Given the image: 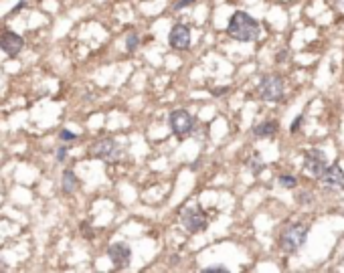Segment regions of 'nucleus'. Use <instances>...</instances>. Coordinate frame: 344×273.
<instances>
[{
    "instance_id": "4be33fe9",
    "label": "nucleus",
    "mask_w": 344,
    "mask_h": 273,
    "mask_svg": "<svg viewBox=\"0 0 344 273\" xmlns=\"http://www.w3.org/2000/svg\"><path fill=\"white\" fill-rule=\"evenodd\" d=\"M25 6H27V0H20V2H18V4L12 8V14H14V12H18V10H23Z\"/></svg>"
},
{
    "instance_id": "f03ea898",
    "label": "nucleus",
    "mask_w": 344,
    "mask_h": 273,
    "mask_svg": "<svg viewBox=\"0 0 344 273\" xmlns=\"http://www.w3.org/2000/svg\"><path fill=\"white\" fill-rule=\"evenodd\" d=\"M306 237H308V227L304 223H294L282 233L279 245H282L286 253H298L302 249V245L306 243Z\"/></svg>"
},
{
    "instance_id": "7ed1b4c3",
    "label": "nucleus",
    "mask_w": 344,
    "mask_h": 273,
    "mask_svg": "<svg viewBox=\"0 0 344 273\" xmlns=\"http://www.w3.org/2000/svg\"><path fill=\"white\" fill-rule=\"evenodd\" d=\"M284 79L279 75H263L259 83V93L267 101H282L284 99Z\"/></svg>"
},
{
    "instance_id": "f3484780",
    "label": "nucleus",
    "mask_w": 344,
    "mask_h": 273,
    "mask_svg": "<svg viewBox=\"0 0 344 273\" xmlns=\"http://www.w3.org/2000/svg\"><path fill=\"white\" fill-rule=\"evenodd\" d=\"M59 138H61L63 142H71V140L77 138V134H73V132H69V130H61V132H59Z\"/></svg>"
},
{
    "instance_id": "ddd939ff",
    "label": "nucleus",
    "mask_w": 344,
    "mask_h": 273,
    "mask_svg": "<svg viewBox=\"0 0 344 273\" xmlns=\"http://www.w3.org/2000/svg\"><path fill=\"white\" fill-rule=\"evenodd\" d=\"M63 191L65 193H75V188L79 186V180H77V176H75V172H71V170H65L63 172Z\"/></svg>"
},
{
    "instance_id": "0eeeda50",
    "label": "nucleus",
    "mask_w": 344,
    "mask_h": 273,
    "mask_svg": "<svg viewBox=\"0 0 344 273\" xmlns=\"http://www.w3.org/2000/svg\"><path fill=\"white\" fill-rule=\"evenodd\" d=\"M89 154L93 158H99V160H116L118 154H120V148L112 138H103V140H99L91 146Z\"/></svg>"
},
{
    "instance_id": "dca6fc26",
    "label": "nucleus",
    "mask_w": 344,
    "mask_h": 273,
    "mask_svg": "<svg viewBox=\"0 0 344 273\" xmlns=\"http://www.w3.org/2000/svg\"><path fill=\"white\" fill-rule=\"evenodd\" d=\"M279 184H282L284 188H294V186L298 184V180H296V176H290V174H282V176H279Z\"/></svg>"
},
{
    "instance_id": "423d86ee",
    "label": "nucleus",
    "mask_w": 344,
    "mask_h": 273,
    "mask_svg": "<svg viewBox=\"0 0 344 273\" xmlns=\"http://www.w3.org/2000/svg\"><path fill=\"white\" fill-rule=\"evenodd\" d=\"M180 219H182V225L190 231V233H197V231H203L207 227V217H205L201 206H188V208H184V213H182Z\"/></svg>"
},
{
    "instance_id": "f257e3e1",
    "label": "nucleus",
    "mask_w": 344,
    "mask_h": 273,
    "mask_svg": "<svg viewBox=\"0 0 344 273\" xmlns=\"http://www.w3.org/2000/svg\"><path fill=\"white\" fill-rule=\"evenodd\" d=\"M227 33L231 39L239 40V43H251L259 37L261 29H259V23L249 16L247 12L243 10H237L231 18H229V25H227Z\"/></svg>"
},
{
    "instance_id": "f8f14e48",
    "label": "nucleus",
    "mask_w": 344,
    "mask_h": 273,
    "mask_svg": "<svg viewBox=\"0 0 344 273\" xmlns=\"http://www.w3.org/2000/svg\"><path fill=\"white\" fill-rule=\"evenodd\" d=\"M255 136L257 138H271L275 132H277V123L275 121H263L259 125H255Z\"/></svg>"
},
{
    "instance_id": "9b49d317",
    "label": "nucleus",
    "mask_w": 344,
    "mask_h": 273,
    "mask_svg": "<svg viewBox=\"0 0 344 273\" xmlns=\"http://www.w3.org/2000/svg\"><path fill=\"white\" fill-rule=\"evenodd\" d=\"M107 255H110L112 263H114L118 269H122V267H126L128 263H130L132 251H130V247L124 245V243H114L110 249H107Z\"/></svg>"
},
{
    "instance_id": "b1692460",
    "label": "nucleus",
    "mask_w": 344,
    "mask_h": 273,
    "mask_svg": "<svg viewBox=\"0 0 344 273\" xmlns=\"http://www.w3.org/2000/svg\"><path fill=\"white\" fill-rule=\"evenodd\" d=\"M338 2H344V0H338Z\"/></svg>"
},
{
    "instance_id": "20e7f679",
    "label": "nucleus",
    "mask_w": 344,
    "mask_h": 273,
    "mask_svg": "<svg viewBox=\"0 0 344 273\" xmlns=\"http://www.w3.org/2000/svg\"><path fill=\"white\" fill-rule=\"evenodd\" d=\"M326 168H328V160H326V154L322 150L314 148V150L306 152V156H304V170H306V174L320 178L322 174H324Z\"/></svg>"
},
{
    "instance_id": "2eb2a0df",
    "label": "nucleus",
    "mask_w": 344,
    "mask_h": 273,
    "mask_svg": "<svg viewBox=\"0 0 344 273\" xmlns=\"http://www.w3.org/2000/svg\"><path fill=\"white\" fill-rule=\"evenodd\" d=\"M138 43H140L138 35H136V33H130V35H128V39H126V49H128V51H136Z\"/></svg>"
},
{
    "instance_id": "6ab92c4d",
    "label": "nucleus",
    "mask_w": 344,
    "mask_h": 273,
    "mask_svg": "<svg viewBox=\"0 0 344 273\" xmlns=\"http://www.w3.org/2000/svg\"><path fill=\"white\" fill-rule=\"evenodd\" d=\"M302 119H304L302 116H298V117H296V121L290 125V130H292V132H298V128H300V123H302Z\"/></svg>"
},
{
    "instance_id": "412c9836",
    "label": "nucleus",
    "mask_w": 344,
    "mask_h": 273,
    "mask_svg": "<svg viewBox=\"0 0 344 273\" xmlns=\"http://www.w3.org/2000/svg\"><path fill=\"white\" fill-rule=\"evenodd\" d=\"M65 156H67V148H59V150H57V160H59V162L65 160Z\"/></svg>"
},
{
    "instance_id": "9d476101",
    "label": "nucleus",
    "mask_w": 344,
    "mask_h": 273,
    "mask_svg": "<svg viewBox=\"0 0 344 273\" xmlns=\"http://www.w3.org/2000/svg\"><path fill=\"white\" fill-rule=\"evenodd\" d=\"M322 184H324L326 188H330V191H342L344 188V172L340 166H328L324 174L320 176Z\"/></svg>"
},
{
    "instance_id": "a211bd4d",
    "label": "nucleus",
    "mask_w": 344,
    "mask_h": 273,
    "mask_svg": "<svg viewBox=\"0 0 344 273\" xmlns=\"http://www.w3.org/2000/svg\"><path fill=\"white\" fill-rule=\"evenodd\" d=\"M195 0H178V2L174 4V10H180V8H186V6H190Z\"/></svg>"
},
{
    "instance_id": "5701e85b",
    "label": "nucleus",
    "mask_w": 344,
    "mask_h": 273,
    "mask_svg": "<svg viewBox=\"0 0 344 273\" xmlns=\"http://www.w3.org/2000/svg\"><path fill=\"white\" fill-rule=\"evenodd\" d=\"M308 200H312V195H306V193H304V195H302V202H308Z\"/></svg>"
},
{
    "instance_id": "1a4fd4ad",
    "label": "nucleus",
    "mask_w": 344,
    "mask_h": 273,
    "mask_svg": "<svg viewBox=\"0 0 344 273\" xmlns=\"http://www.w3.org/2000/svg\"><path fill=\"white\" fill-rule=\"evenodd\" d=\"M168 40H170V47L172 49H188L190 47V31L186 25H174L168 35Z\"/></svg>"
},
{
    "instance_id": "6e6552de",
    "label": "nucleus",
    "mask_w": 344,
    "mask_h": 273,
    "mask_svg": "<svg viewBox=\"0 0 344 273\" xmlns=\"http://www.w3.org/2000/svg\"><path fill=\"white\" fill-rule=\"evenodd\" d=\"M23 47H25V40L20 35H16L12 31H6V33L0 35V49H2L8 57H16L23 51Z\"/></svg>"
},
{
    "instance_id": "39448f33",
    "label": "nucleus",
    "mask_w": 344,
    "mask_h": 273,
    "mask_svg": "<svg viewBox=\"0 0 344 273\" xmlns=\"http://www.w3.org/2000/svg\"><path fill=\"white\" fill-rule=\"evenodd\" d=\"M170 128L178 138H184L195 128V119H192V116L186 110H174L170 114Z\"/></svg>"
},
{
    "instance_id": "aec40b11",
    "label": "nucleus",
    "mask_w": 344,
    "mask_h": 273,
    "mask_svg": "<svg viewBox=\"0 0 344 273\" xmlns=\"http://www.w3.org/2000/svg\"><path fill=\"white\" fill-rule=\"evenodd\" d=\"M205 271H207V273H211V271H227V267H223V265H211V267H207Z\"/></svg>"
},
{
    "instance_id": "4468645a",
    "label": "nucleus",
    "mask_w": 344,
    "mask_h": 273,
    "mask_svg": "<svg viewBox=\"0 0 344 273\" xmlns=\"http://www.w3.org/2000/svg\"><path fill=\"white\" fill-rule=\"evenodd\" d=\"M263 168H265V166H263V162H261L259 158H257V156H253V158L249 160V170H251L253 174H259V172L263 170Z\"/></svg>"
}]
</instances>
